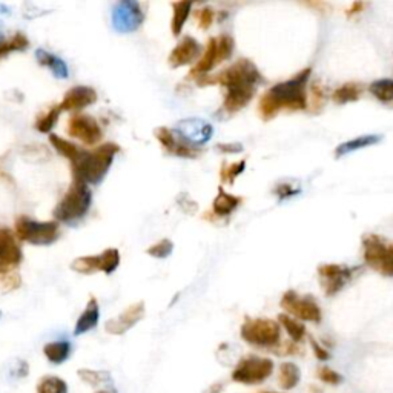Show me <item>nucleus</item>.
<instances>
[{
	"instance_id": "1",
	"label": "nucleus",
	"mask_w": 393,
	"mask_h": 393,
	"mask_svg": "<svg viewBox=\"0 0 393 393\" xmlns=\"http://www.w3.org/2000/svg\"><path fill=\"white\" fill-rule=\"evenodd\" d=\"M309 75H311V68L302 69L301 73L292 77L291 80L276 83L275 86L267 89L261 95L259 103L260 117L264 121H267L272 120L283 109H291V111H302V109H306V86Z\"/></svg>"
},
{
	"instance_id": "2",
	"label": "nucleus",
	"mask_w": 393,
	"mask_h": 393,
	"mask_svg": "<svg viewBox=\"0 0 393 393\" xmlns=\"http://www.w3.org/2000/svg\"><path fill=\"white\" fill-rule=\"evenodd\" d=\"M119 146L115 143H105L93 151L82 150L71 166H73L74 178H80L88 184H99L111 167Z\"/></svg>"
},
{
	"instance_id": "3",
	"label": "nucleus",
	"mask_w": 393,
	"mask_h": 393,
	"mask_svg": "<svg viewBox=\"0 0 393 393\" xmlns=\"http://www.w3.org/2000/svg\"><path fill=\"white\" fill-rule=\"evenodd\" d=\"M93 202V194L88 183L80 178H74L67 194L63 195L60 203L56 206L54 217L59 222L73 224L80 222L88 214L89 206Z\"/></svg>"
},
{
	"instance_id": "4",
	"label": "nucleus",
	"mask_w": 393,
	"mask_h": 393,
	"mask_svg": "<svg viewBox=\"0 0 393 393\" xmlns=\"http://www.w3.org/2000/svg\"><path fill=\"white\" fill-rule=\"evenodd\" d=\"M263 82V77L260 74L259 68H257L252 62L248 59L237 60L234 65L223 69L222 73L215 75H204L198 79L200 85H223L224 88H235V86H255Z\"/></svg>"
},
{
	"instance_id": "5",
	"label": "nucleus",
	"mask_w": 393,
	"mask_h": 393,
	"mask_svg": "<svg viewBox=\"0 0 393 393\" xmlns=\"http://www.w3.org/2000/svg\"><path fill=\"white\" fill-rule=\"evenodd\" d=\"M16 237L36 246H48L59 238V224L56 222H36L22 215L16 220Z\"/></svg>"
},
{
	"instance_id": "6",
	"label": "nucleus",
	"mask_w": 393,
	"mask_h": 393,
	"mask_svg": "<svg viewBox=\"0 0 393 393\" xmlns=\"http://www.w3.org/2000/svg\"><path fill=\"white\" fill-rule=\"evenodd\" d=\"M241 338L257 347H274L281 337L280 324L267 318H248L241 326Z\"/></svg>"
},
{
	"instance_id": "7",
	"label": "nucleus",
	"mask_w": 393,
	"mask_h": 393,
	"mask_svg": "<svg viewBox=\"0 0 393 393\" xmlns=\"http://www.w3.org/2000/svg\"><path fill=\"white\" fill-rule=\"evenodd\" d=\"M364 261L384 276H393V244H388L383 238L369 234L363 238Z\"/></svg>"
},
{
	"instance_id": "8",
	"label": "nucleus",
	"mask_w": 393,
	"mask_h": 393,
	"mask_svg": "<svg viewBox=\"0 0 393 393\" xmlns=\"http://www.w3.org/2000/svg\"><path fill=\"white\" fill-rule=\"evenodd\" d=\"M274 361L269 358H260L250 355L238 361L237 367L232 372V379L240 384H260L272 375Z\"/></svg>"
},
{
	"instance_id": "9",
	"label": "nucleus",
	"mask_w": 393,
	"mask_h": 393,
	"mask_svg": "<svg viewBox=\"0 0 393 393\" xmlns=\"http://www.w3.org/2000/svg\"><path fill=\"white\" fill-rule=\"evenodd\" d=\"M281 307L291 315V317L311 323H320L321 309L312 296H300L294 291H289L281 298Z\"/></svg>"
},
{
	"instance_id": "10",
	"label": "nucleus",
	"mask_w": 393,
	"mask_h": 393,
	"mask_svg": "<svg viewBox=\"0 0 393 393\" xmlns=\"http://www.w3.org/2000/svg\"><path fill=\"white\" fill-rule=\"evenodd\" d=\"M145 21L143 10L135 0H123L114 6L112 10V27L119 33H134Z\"/></svg>"
},
{
	"instance_id": "11",
	"label": "nucleus",
	"mask_w": 393,
	"mask_h": 393,
	"mask_svg": "<svg viewBox=\"0 0 393 393\" xmlns=\"http://www.w3.org/2000/svg\"><path fill=\"white\" fill-rule=\"evenodd\" d=\"M120 264V252L117 249H106L105 252L94 257H79L71 264V269L79 274H94L102 270L105 274H112Z\"/></svg>"
},
{
	"instance_id": "12",
	"label": "nucleus",
	"mask_w": 393,
	"mask_h": 393,
	"mask_svg": "<svg viewBox=\"0 0 393 393\" xmlns=\"http://www.w3.org/2000/svg\"><path fill=\"white\" fill-rule=\"evenodd\" d=\"M176 132L186 145L194 146L197 150L198 146L206 145L212 139L214 128L206 120L194 117L180 120L176 128Z\"/></svg>"
},
{
	"instance_id": "13",
	"label": "nucleus",
	"mask_w": 393,
	"mask_h": 393,
	"mask_svg": "<svg viewBox=\"0 0 393 393\" xmlns=\"http://www.w3.org/2000/svg\"><path fill=\"white\" fill-rule=\"evenodd\" d=\"M68 135L74 139H79L82 143L93 146L99 143L102 140V130L97 123V120L93 119L91 115H74L71 117L67 126Z\"/></svg>"
},
{
	"instance_id": "14",
	"label": "nucleus",
	"mask_w": 393,
	"mask_h": 393,
	"mask_svg": "<svg viewBox=\"0 0 393 393\" xmlns=\"http://www.w3.org/2000/svg\"><path fill=\"white\" fill-rule=\"evenodd\" d=\"M353 270L355 269L340 266V264H323V266H320L318 275L324 294L327 296L337 295L350 281Z\"/></svg>"
},
{
	"instance_id": "15",
	"label": "nucleus",
	"mask_w": 393,
	"mask_h": 393,
	"mask_svg": "<svg viewBox=\"0 0 393 393\" xmlns=\"http://www.w3.org/2000/svg\"><path fill=\"white\" fill-rule=\"evenodd\" d=\"M23 259L22 249L17 243L16 234L8 228H0V270L10 272L12 267L21 264Z\"/></svg>"
},
{
	"instance_id": "16",
	"label": "nucleus",
	"mask_w": 393,
	"mask_h": 393,
	"mask_svg": "<svg viewBox=\"0 0 393 393\" xmlns=\"http://www.w3.org/2000/svg\"><path fill=\"white\" fill-rule=\"evenodd\" d=\"M145 317V302H135V305L126 307L119 317L108 320L105 323V331L111 335H123L132 329L139 321Z\"/></svg>"
},
{
	"instance_id": "17",
	"label": "nucleus",
	"mask_w": 393,
	"mask_h": 393,
	"mask_svg": "<svg viewBox=\"0 0 393 393\" xmlns=\"http://www.w3.org/2000/svg\"><path fill=\"white\" fill-rule=\"evenodd\" d=\"M154 135H156V139L162 143V146L167 152L172 154V156L184 158H194L198 156V151L195 147L186 145L184 141L178 137L176 131L167 130V128L162 126L154 130Z\"/></svg>"
},
{
	"instance_id": "18",
	"label": "nucleus",
	"mask_w": 393,
	"mask_h": 393,
	"mask_svg": "<svg viewBox=\"0 0 393 393\" xmlns=\"http://www.w3.org/2000/svg\"><path fill=\"white\" fill-rule=\"evenodd\" d=\"M200 54H202V45H200L194 37L184 36L182 40L178 42L177 47L172 49L167 62H169L172 68H180L195 62Z\"/></svg>"
},
{
	"instance_id": "19",
	"label": "nucleus",
	"mask_w": 393,
	"mask_h": 393,
	"mask_svg": "<svg viewBox=\"0 0 393 393\" xmlns=\"http://www.w3.org/2000/svg\"><path fill=\"white\" fill-rule=\"evenodd\" d=\"M97 102V93L89 86H74L63 95L62 111H80Z\"/></svg>"
},
{
	"instance_id": "20",
	"label": "nucleus",
	"mask_w": 393,
	"mask_h": 393,
	"mask_svg": "<svg viewBox=\"0 0 393 393\" xmlns=\"http://www.w3.org/2000/svg\"><path fill=\"white\" fill-rule=\"evenodd\" d=\"M255 86H235V88H228L226 89V97H224L223 109L229 114L238 112L240 109H243L246 105H249V102L252 100L255 95Z\"/></svg>"
},
{
	"instance_id": "21",
	"label": "nucleus",
	"mask_w": 393,
	"mask_h": 393,
	"mask_svg": "<svg viewBox=\"0 0 393 393\" xmlns=\"http://www.w3.org/2000/svg\"><path fill=\"white\" fill-rule=\"evenodd\" d=\"M220 62V56H218V42L217 37H211L208 45H206V51L202 56V59L197 62V65L192 68L191 77H195V79H202V77L208 75L209 71L214 69Z\"/></svg>"
},
{
	"instance_id": "22",
	"label": "nucleus",
	"mask_w": 393,
	"mask_h": 393,
	"mask_svg": "<svg viewBox=\"0 0 393 393\" xmlns=\"http://www.w3.org/2000/svg\"><path fill=\"white\" fill-rule=\"evenodd\" d=\"M99 318H100V309H99V302L97 300L93 298L88 301L85 312H83L79 320H77L75 323V329H74V335L75 337H79V335H83L91 331L99 323Z\"/></svg>"
},
{
	"instance_id": "23",
	"label": "nucleus",
	"mask_w": 393,
	"mask_h": 393,
	"mask_svg": "<svg viewBox=\"0 0 393 393\" xmlns=\"http://www.w3.org/2000/svg\"><path fill=\"white\" fill-rule=\"evenodd\" d=\"M36 59L38 62V65L49 68L51 73H53L57 79H67L68 77L69 74L68 67H67V63L60 59V57H56L54 54H51L45 49H37Z\"/></svg>"
},
{
	"instance_id": "24",
	"label": "nucleus",
	"mask_w": 393,
	"mask_h": 393,
	"mask_svg": "<svg viewBox=\"0 0 393 393\" xmlns=\"http://www.w3.org/2000/svg\"><path fill=\"white\" fill-rule=\"evenodd\" d=\"M240 203H241L240 197L228 194V192L220 186V188H218V194L214 200V204H212V209H214L217 215L226 217V215L232 214V212H234L238 206H240Z\"/></svg>"
},
{
	"instance_id": "25",
	"label": "nucleus",
	"mask_w": 393,
	"mask_h": 393,
	"mask_svg": "<svg viewBox=\"0 0 393 393\" xmlns=\"http://www.w3.org/2000/svg\"><path fill=\"white\" fill-rule=\"evenodd\" d=\"M43 353L51 364H62L71 357V343L69 341H53L45 344Z\"/></svg>"
},
{
	"instance_id": "26",
	"label": "nucleus",
	"mask_w": 393,
	"mask_h": 393,
	"mask_svg": "<svg viewBox=\"0 0 393 393\" xmlns=\"http://www.w3.org/2000/svg\"><path fill=\"white\" fill-rule=\"evenodd\" d=\"M361 94H363V85L350 82L335 89L332 94V100L338 103V105H344V103L357 102L361 97Z\"/></svg>"
},
{
	"instance_id": "27",
	"label": "nucleus",
	"mask_w": 393,
	"mask_h": 393,
	"mask_svg": "<svg viewBox=\"0 0 393 393\" xmlns=\"http://www.w3.org/2000/svg\"><path fill=\"white\" fill-rule=\"evenodd\" d=\"M172 10H174V16H172V22H171V31L174 36L178 37L180 33H182L186 21H188V17L191 14L192 3L191 2H174Z\"/></svg>"
},
{
	"instance_id": "28",
	"label": "nucleus",
	"mask_w": 393,
	"mask_h": 393,
	"mask_svg": "<svg viewBox=\"0 0 393 393\" xmlns=\"http://www.w3.org/2000/svg\"><path fill=\"white\" fill-rule=\"evenodd\" d=\"M300 367L294 363H283L280 367V385L283 389L291 390L300 383Z\"/></svg>"
},
{
	"instance_id": "29",
	"label": "nucleus",
	"mask_w": 393,
	"mask_h": 393,
	"mask_svg": "<svg viewBox=\"0 0 393 393\" xmlns=\"http://www.w3.org/2000/svg\"><path fill=\"white\" fill-rule=\"evenodd\" d=\"M278 321L295 343H298V341H301L306 337V327L300 320H296L287 313H281L278 315Z\"/></svg>"
},
{
	"instance_id": "30",
	"label": "nucleus",
	"mask_w": 393,
	"mask_h": 393,
	"mask_svg": "<svg viewBox=\"0 0 393 393\" xmlns=\"http://www.w3.org/2000/svg\"><path fill=\"white\" fill-rule=\"evenodd\" d=\"M49 143L53 145L56 147V151L60 154V156H63L65 158H68L71 163L74 162V160L79 157V154H80V147L74 145V143H71V141L65 140V139H62L59 137V135H56V134H51L49 135Z\"/></svg>"
},
{
	"instance_id": "31",
	"label": "nucleus",
	"mask_w": 393,
	"mask_h": 393,
	"mask_svg": "<svg viewBox=\"0 0 393 393\" xmlns=\"http://www.w3.org/2000/svg\"><path fill=\"white\" fill-rule=\"evenodd\" d=\"M369 91L378 102L392 103L393 102V80L392 79L375 80L373 83H370Z\"/></svg>"
},
{
	"instance_id": "32",
	"label": "nucleus",
	"mask_w": 393,
	"mask_h": 393,
	"mask_svg": "<svg viewBox=\"0 0 393 393\" xmlns=\"http://www.w3.org/2000/svg\"><path fill=\"white\" fill-rule=\"evenodd\" d=\"M79 377L85 381L86 384L93 385V388H100V385H111L114 388L112 384V379L111 375H109L108 372H103V370H91V369H80L79 372Z\"/></svg>"
},
{
	"instance_id": "33",
	"label": "nucleus",
	"mask_w": 393,
	"mask_h": 393,
	"mask_svg": "<svg viewBox=\"0 0 393 393\" xmlns=\"http://www.w3.org/2000/svg\"><path fill=\"white\" fill-rule=\"evenodd\" d=\"M379 140H381V137H378V135H363V137L349 140V141H346V143L338 146L337 156H343V154L361 150V147H367L370 145H375V143H378Z\"/></svg>"
},
{
	"instance_id": "34",
	"label": "nucleus",
	"mask_w": 393,
	"mask_h": 393,
	"mask_svg": "<svg viewBox=\"0 0 393 393\" xmlns=\"http://www.w3.org/2000/svg\"><path fill=\"white\" fill-rule=\"evenodd\" d=\"M37 393H68V385L59 377H43L37 384Z\"/></svg>"
},
{
	"instance_id": "35",
	"label": "nucleus",
	"mask_w": 393,
	"mask_h": 393,
	"mask_svg": "<svg viewBox=\"0 0 393 393\" xmlns=\"http://www.w3.org/2000/svg\"><path fill=\"white\" fill-rule=\"evenodd\" d=\"M62 112L60 105H56L49 109L48 112L42 114L40 117L36 120V128L38 132H51L53 130L54 125L57 123V119H59V115Z\"/></svg>"
},
{
	"instance_id": "36",
	"label": "nucleus",
	"mask_w": 393,
	"mask_h": 393,
	"mask_svg": "<svg viewBox=\"0 0 393 393\" xmlns=\"http://www.w3.org/2000/svg\"><path fill=\"white\" fill-rule=\"evenodd\" d=\"M28 38L25 37L23 34H16L14 37L11 38L3 45H0V59H3L5 56H8L11 53H14V51H23L28 48Z\"/></svg>"
},
{
	"instance_id": "37",
	"label": "nucleus",
	"mask_w": 393,
	"mask_h": 393,
	"mask_svg": "<svg viewBox=\"0 0 393 393\" xmlns=\"http://www.w3.org/2000/svg\"><path fill=\"white\" fill-rule=\"evenodd\" d=\"M172 250H174V243L171 240H167V238H165V240L158 241L157 244H152L151 248H147L146 254L154 257V259L162 260V259H166V257H169L172 254Z\"/></svg>"
},
{
	"instance_id": "38",
	"label": "nucleus",
	"mask_w": 393,
	"mask_h": 393,
	"mask_svg": "<svg viewBox=\"0 0 393 393\" xmlns=\"http://www.w3.org/2000/svg\"><path fill=\"white\" fill-rule=\"evenodd\" d=\"M244 167H246V162H244V160H241V162H238V163L224 165L222 167V180L228 183H234L235 178L244 171Z\"/></svg>"
},
{
	"instance_id": "39",
	"label": "nucleus",
	"mask_w": 393,
	"mask_h": 393,
	"mask_svg": "<svg viewBox=\"0 0 393 393\" xmlns=\"http://www.w3.org/2000/svg\"><path fill=\"white\" fill-rule=\"evenodd\" d=\"M214 17H215V12H214V10L209 8V6H206V8L198 10L195 12V19L198 22V27L202 29H208L212 25V22H214Z\"/></svg>"
},
{
	"instance_id": "40",
	"label": "nucleus",
	"mask_w": 393,
	"mask_h": 393,
	"mask_svg": "<svg viewBox=\"0 0 393 393\" xmlns=\"http://www.w3.org/2000/svg\"><path fill=\"white\" fill-rule=\"evenodd\" d=\"M318 378L323 383L331 384V385H338L343 383V377H341L338 372L329 369V367H321V369L318 370Z\"/></svg>"
},
{
	"instance_id": "41",
	"label": "nucleus",
	"mask_w": 393,
	"mask_h": 393,
	"mask_svg": "<svg viewBox=\"0 0 393 393\" xmlns=\"http://www.w3.org/2000/svg\"><path fill=\"white\" fill-rule=\"evenodd\" d=\"M311 95H312V106L315 111H318V109H321L324 105V93L323 89L318 86V83H313L312 85Z\"/></svg>"
},
{
	"instance_id": "42",
	"label": "nucleus",
	"mask_w": 393,
	"mask_h": 393,
	"mask_svg": "<svg viewBox=\"0 0 393 393\" xmlns=\"http://www.w3.org/2000/svg\"><path fill=\"white\" fill-rule=\"evenodd\" d=\"M177 202L180 204V208H182L186 214H195L197 212V203L194 202V200H191L188 195L182 194L178 197Z\"/></svg>"
},
{
	"instance_id": "43",
	"label": "nucleus",
	"mask_w": 393,
	"mask_h": 393,
	"mask_svg": "<svg viewBox=\"0 0 393 393\" xmlns=\"http://www.w3.org/2000/svg\"><path fill=\"white\" fill-rule=\"evenodd\" d=\"M311 346H312V349H313V353H315V357H317L320 361H327L329 358H331V355H329V352L326 349H323L317 341L312 340L311 338Z\"/></svg>"
},
{
	"instance_id": "44",
	"label": "nucleus",
	"mask_w": 393,
	"mask_h": 393,
	"mask_svg": "<svg viewBox=\"0 0 393 393\" xmlns=\"http://www.w3.org/2000/svg\"><path fill=\"white\" fill-rule=\"evenodd\" d=\"M217 147H218V151H222V152H241L243 151V146L241 145H238V143H235V145H223V143H220V145H217Z\"/></svg>"
},
{
	"instance_id": "45",
	"label": "nucleus",
	"mask_w": 393,
	"mask_h": 393,
	"mask_svg": "<svg viewBox=\"0 0 393 393\" xmlns=\"http://www.w3.org/2000/svg\"><path fill=\"white\" fill-rule=\"evenodd\" d=\"M366 8V3H363V2H355V3H352V6L349 10H347V16H355V14H358V12H361Z\"/></svg>"
},
{
	"instance_id": "46",
	"label": "nucleus",
	"mask_w": 393,
	"mask_h": 393,
	"mask_svg": "<svg viewBox=\"0 0 393 393\" xmlns=\"http://www.w3.org/2000/svg\"><path fill=\"white\" fill-rule=\"evenodd\" d=\"M95 393H109L108 390H99V392H95Z\"/></svg>"
},
{
	"instance_id": "47",
	"label": "nucleus",
	"mask_w": 393,
	"mask_h": 393,
	"mask_svg": "<svg viewBox=\"0 0 393 393\" xmlns=\"http://www.w3.org/2000/svg\"><path fill=\"white\" fill-rule=\"evenodd\" d=\"M2 38H3V36H2V33H0V42H2Z\"/></svg>"
},
{
	"instance_id": "48",
	"label": "nucleus",
	"mask_w": 393,
	"mask_h": 393,
	"mask_svg": "<svg viewBox=\"0 0 393 393\" xmlns=\"http://www.w3.org/2000/svg\"><path fill=\"white\" fill-rule=\"evenodd\" d=\"M263 393H275V392H263Z\"/></svg>"
},
{
	"instance_id": "49",
	"label": "nucleus",
	"mask_w": 393,
	"mask_h": 393,
	"mask_svg": "<svg viewBox=\"0 0 393 393\" xmlns=\"http://www.w3.org/2000/svg\"><path fill=\"white\" fill-rule=\"evenodd\" d=\"M0 317H2V312H0Z\"/></svg>"
}]
</instances>
